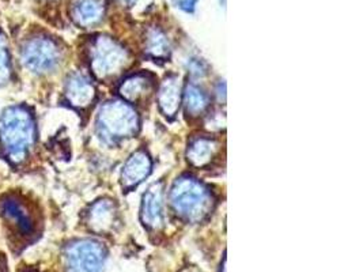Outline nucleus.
I'll return each instance as SVG.
<instances>
[{
    "mask_svg": "<svg viewBox=\"0 0 363 272\" xmlns=\"http://www.w3.org/2000/svg\"><path fill=\"white\" fill-rule=\"evenodd\" d=\"M35 139L32 113L22 106L9 108L0 119V146L3 154L14 164L22 162Z\"/></svg>",
    "mask_w": 363,
    "mask_h": 272,
    "instance_id": "obj_1",
    "label": "nucleus"
},
{
    "mask_svg": "<svg viewBox=\"0 0 363 272\" xmlns=\"http://www.w3.org/2000/svg\"><path fill=\"white\" fill-rule=\"evenodd\" d=\"M170 202L177 215L191 223L204 221L214 208L211 191L189 176L177 178L170 191Z\"/></svg>",
    "mask_w": 363,
    "mask_h": 272,
    "instance_id": "obj_2",
    "label": "nucleus"
},
{
    "mask_svg": "<svg viewBox=\"0 0 363 272\" xmlns=\"http://www.w3.org/2000/svg\"><path fill=\"white\" fill-rule=\"evenodd\" d=\"M97 127L101 137L115 143L136 135L139 131V118L131 105L116 100L106 102L99 109Z\"/></svg>",
    "mask_w": 363,
    "mask_h": 272,
    "instance_id": "obj_3",
    "label": "nucleus"
},
{
    "mask_svg": "<svg viewBox=\"0 0 363 272\" xmlns=\"http://www.w3.org/2000/svg\"><path fill=\"white\" fill-rule=\"evenodd\" d=\"M130 62V55L116 40L99 35L90 47V66L99 79H108L120 74Z\"/></svg>",
    "mask_w": 363,
    "mask_h": 272,
    "instance_id": "obj_4",
    "label": "nucleus"
},
{
    "mask_svg": "<svg viewBox=\"0 0 363 272\" xmlns=\"http://www.w3.org/2000/svg\"><path fill=\"white\" fill-rule=\"evenodd\" d=\"M106 260L105 246L96 239H78L65 251L66 272H102Z\"/></svg>",
    "mask_w": 363,
    "mask_h": 272,
    "instance_id": "obj_5",
    "label": "nucleus"
},
{
    "mask_svg": "<svg viewBox=\"0 0 363 272\" xmlns=\"http://www.w3.org/2000/svg\"><path fill=\"white\" fill-rule=\"evenodd\" d=\"M62 59V51L57 44L48 37H34L22 50L25 66L34 72L43 74L57 67Z\"/></svg>",
    "mask_w": 363,
    "mask_h": 272,
    "instance_id": "obj_6",
    "label": "nucleus"
},
{
    "mask_svg": "<svg viewBox=\"0 0 363 272\" xmlns=\"http://www.w3.org/2000/svg\"><path fill=\"white\" fill-rule=\"evenodd\" d=\"M0 214L18 234L28 237L35 230L33 210L21 196L7 195L0 200Z\"/></svg>",
    "mask_w": 363,
    "mask_h": 272,
    "instance_id": "obj_7",
    "label": "nucleus"
},
{
    "mask_svg": "<svg viewBox=\"0 0 363 272\" xmlns=\"http://www.w3.org/2000/svg\"><path fill=\"white\" fill-rule=\"evenodd\" d=\"M142 222L152 232H158L165 226L164 186L161 183L150 187L149 191L143 196Z\"/></svg>",
    "mask_w": 363,
    "mask_h": 272,
    "instance_id": "obj_8",
    "label": "nucleus"
},
{
    "mask_svg": "<svg viewBox=\"0 0 363 272\" xmlns=\"http://www.w3.org/2000/svg\"><path fill=\"white\" fill-rule=\"evenodd\" d=\"M152 169V162L146 152L133 153L125 162L121 173V184L125 189L138 187L145 178H147Z\"/></svg>",
    "mask_w": 363,
    "mask_h": 272,
    "instance_id": "obj_9",
    "label": "nucleus"
},
{
    "mask_svg": "<svg viewBox=\"0 0 363 272\" xmlns=\"http://www.w3.org/2000/svg\"><path fill=\"white\" fill-rule=\"evenodd\" d=\"M66 97L72 106L86 109L96 98V89L84 75L74 74L67 81Z\"/></svg>",
    "mask_w": 363,
    "mask_h": 272,
    "instance_id": "obj_10",
    "label": "nucleus"
},
{
    "mask_svg": "<svg viewBox=\"0 0 363 272\" xmlns=\"http://www.w3.org/2000/svg\"><path fill=\"white\" fill-rule=\"evenodd\" d=\"M117 210L112 200L102 199L91 205L87 214L89 227L96 233H108L115 226Z\"/></svg>",
    "mask_w": 363,
    "mask_h": 272,
    "instance_id": "obj_11",
    "label": "nucleus"
},
{
    "mask_svg": "<svg viewBox=\"0 0 363 272\" xmlns=\"http://www.w3.org/2000/svg\"><path fill=\"white\" fill-rule=\"evenodd\" d=\"M158 103L166 118L173 119L182 103L180 79L174 75L167 76L158 91Z\"/></svg>",
    "mask_w": 363,
    "mask_h": 272,
    "instance_id": "obj_12",
    "label": "nucleus"
},
{
    "mask_svg": "<svg viewBox=\"0 0 363 272\" xmlns=\"http://www.w3.org/2000/svg\"><path fill=\"white\" fill-rule=\"evenodd\" d=\"M104 0H75L71 10L74 22L82 28L97 25L104 17Z\"/></svg>",
    "mask_w": 363,
    "mask_h": 272,
    "instance_id": "obj_13",
    "label": "nucleus"
},
{
    "mask_svg": "<svg viewBox=\"0 0 363 272\" xmlns=\"http://www.w3.org/2000/svg\"><path fill=\"white\" fill-rule=\"evenodd\" d=\"M219 150V144L211 137H198L188 147V161L195 168H204L211 164Z\"/></svg>",
    "mask_w": 363,
    "mask_h": 272,
    "instance_id": "obj_14",
    "label": "nucleus"
},
{
    "mask_svg": "<svg viewBox=\"0 0 363 272\" xmlns=\"http://www.w3.org/2000/svg\"><path fill=\"white\" fill-rule=\"evenodd\" d=\"M152 90V78L149 74H135L128 76L120 85V94L124 100L130 102H138L145 100Z\"/></svg>",
    "mask_w": 363,
    "mask_h": 272,
    "instance_id": "obj_15",
    "label": "nucleus"
},
{
    "mask_svg": "<svg viewBox=\"0 0 363 272\" xmlns=\"http://www.w3.org/2000/svg\"><path fill=\"white\" fill-rule=\"evenodd\" d=\"M184 101L188 113L196 116L204 112L208 105V98L206 93L196 85H188L184 93Z\"/></svg>",
    "mask_w": 363,
    "mask_h": 272,
    "instance_id": "obj_16",
    "label": "nucleus"
},
{
    "mask_svg": "<svg viewBox=\"0 0 363 272\" xmlns=\"http://www.w3.org/2000/svg\"><path fill=\"white\" fill-rule=\"evenodd\" d=\"M146 51L154 59H166L169 56L170 47L165 34L158 29H151L146 38Z\"/></svg>",
    "mask_w": 363,
    "mask_h": 272,
    "instance_id": "obj_17",
    "label": "nucleus"
},
{
    "mask_svg": "<svg viewBox=\"0 0 363 272\" xmlns=\"http://www.w3.org/2000/svg\"><path fill=\"white\" fill-rule=\"evenodd\" d=\"M11 76V56L6 38L0 34V85L6 84Z\"/></svg>",
    "mask_w": 363,
    "mask_h": 272,
    "instance_id": "obj_18",
    "label": "nucleus"
},
{
    "mask_svg": "<svg viewBox=\"0 0 363 272\" xmlns=\"http://www.w3.org/2000/svg\"><path fill=\"white\" fill-rule=\"evenodd\" d=\"M198 0H180V7H182L184 11L186 13H192L195 10V6H196Z\"/></svg>",
    "mask_w": 363,
    "mask_h": 272,
    "instance_id": "obj_19",
    "label": "nucleus"
},
{
    "mask_svg": "<svg viewBox=\"0 0 363 272\" xmlns=\"http://www.w3.org/2000/svg\"><path fill=\"white\" fill-rule=\"evenodd\" d=\"M123 6H131L135 0H118Z\"/></svg>",
    "mask_w": 363,
    "mask_h": 272,
    "instance_id": "obj_20",
    "label": "nucleus"
}]
</instances>
